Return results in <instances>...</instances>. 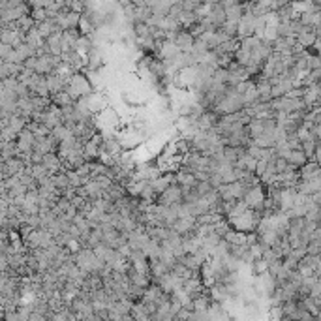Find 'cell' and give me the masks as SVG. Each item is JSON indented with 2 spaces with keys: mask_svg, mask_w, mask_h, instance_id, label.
<instances>
[{
  "mask_svg": "<svg viewBox=\"0 0 321 321\" xmlns=\"http://www.w3.org/2000/svg\"><path fill=\"white\" fill-rule=\"evenodd\" d=\"M66 90L72 94V98L75 102H81V100L88 98L92 92H94V86H92L90 79L85 72H75L70 77L68 85H66Z\"/></svg>",
  "mask_w": 321,
  "mask_h": 321,
  "instance_id": "1",
  "label": "cell"
},
{
  "mask_svg": "<svg viewBox=\"0 0 321 321\" xmlns=\"http://www.w3.org/2000/svg\"><path fill=\"white\" fill-rule=\"evenodd\" d=\"M182 203H184V190L180 184L169 186L164 194L158 196V201H156V205H160V207H178V205H182Z\"/></svg>",
  "mask_w": 321,
  "mask_h": 321,
  "instance_id": "2",
  "label": "cell"
},
{
  "mask_svg": "<svg viewBox=\"0 0 321 321\" xmlns=\"http://www.w3.org/2000/svg\"><path fill=\"white\" fill-rule=\"evenodd\" d=\"M288 162H289V165H291L293 169L301 171L304 165L308 164L310 160H308V156L304 154V151H302V149H299V151H291V154L288 156Z\"/></svg>",
  "mask_w": 321,
  "mask_h": 321,
  "instance_id": "3",
  "label": "cell"
},
{
  "mask_svg": "<svg viewBox=\"0 0 321 321\" xmlns=\"http://www.w3.org/2000/svg\"><path fill=\"white\" fill-rule=\"evenodd\" d=\"M51 104H55L57 107H60V109H64V107H68V105L75 104V100L72 98V94H70L68 90H62V92H59V94H53Z\"/></svg>",
  "mask_w": 321,
  "mask_h": 321,
  "instance_id": "4",
  "label": "cell"
}]
</instances>
